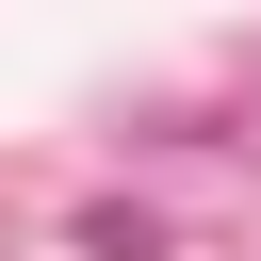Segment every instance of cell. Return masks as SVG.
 Returning a JSON list of instances; mask_svg holds the SVG:
<instances>
[{
    "label": "cell",
    "mask_w": 261,
    "mask_h": 261,
    "mask_svg": "<svg viewBox=\"0 0 261 261\" xmlns=\"http://www.w3.org/2000/svg\"><path fill=\"white\" fill-rule=\"evenodd\" d=\"M65 245H82V261H163V212H82Z\"/></svg>",
    "instance_id": "6da1fadb"
}]
</instances>
